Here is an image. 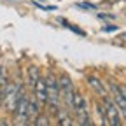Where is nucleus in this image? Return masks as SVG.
<instances>
[{"mask_svg":"<svg viewBox=\"0 0 126 126\" xmlns=\"http://www.w3.org/2000/svg\"><path fill=\"white\" fill-rule=\"evenodd\" d=\"M70 114H75V124H81V126H91V124H94L91 121V116H89L88 102H86V98L82 96L81 93H75L74 94Z\"/></svg>","mask_w":126,"mask_h":126,"instance_id":"1","label":"nucleus"},{"mask_svg":"<svg viewBox=\"0 0 126 126\" xmlns=\"http://www.w3.org/2000/svg\"><path fill=\"white\" fill-rule=\"evenodd\" d=\"M44 79H46V105L49 107V110L54 114L60 109V102H61L60 89H58V79L54 77L53 72H49L47 77H44Z\"/></svg>","mask_w":126,"mask_h":126,"instance_id":"2","label":"nucleus"},{"mask_svg":"<svg viewBox=\"0 0 126 126\" xmlns=\"http://www.w3.org/2000/svg\"><path fill=\"white\" fill-rule=\"evenodd\" d=\"M23 94H25V91H23V86H21L19 81L7 82V86L2 93V103L5 105V109L11 114L14 112V109H16V105H18V102L21 100Z\"/></svg>","mask_w":126,"mask_h":126,"instance_id":"3","label":"nucleus"},{"mask_svg":"<svg viewBox=\"0 0 126 126\" xmlns=\"http://www.w3.org/2000/svg\"><path fill=\"white\" fill-rule=\"evenodd\" d=\"M58 89H60V98H63L67 110L70 112L72 110V102H74V94H75V88H74V82L70 81L68 75H60L58 77Z\"/></svg>","mask_w":126,"mask_h":126,"instance_id":"4","label":"nucleus"},{"mask_svg":"<svg viewBox=\"0 0 126 126\" xmlns=\"http://www.w3.org/2000/svg\"><path fill=\"white\" fill-rule=\"evenodd\" d=\"M103 110H105L107 124H110V126H119L121 124V112H119L117 105L114 103V100L109 98V94L103 96Z\"/></svg>","mask_w":126,"mask_h":126,"instance_id":"5","label":"nucleus"},{"mask_svg":"<svg viewBox=\"0 0 126 126\" xmlns=\"http://www.w3.org/2000/svg\"><path fill=\"white\" fill-rule=\"evenodd\" d=\"M26 105H28V96H26V93L21 96V100L18 102V105H16V109H14V123L16 124H21V126H25V124H30L28 123V117H26Z\"/></svg>","mask_w":126,"mask_h":126,"instance_id":"6","label":"nucleus"},{"mask_svg":"<svg viewBox=\"0 0 126 126\" xmlns=\"http://www.w3.org/2000/svg\"><path fill=\"white\" fill-rule=\"evenodd\" d=\"M109 88H110V93H112V100H114V103L117 105L119 112L126 117V100H124V96H123L121 86L116 84L114 81H109Z\"/></svg>","mask_w":126,"mask_h":126,"instance_id":"7","label":"nucleus"},{"mask_svg":"<svg viewBox=\"0 0 126 126\" xmlns=\"http://www.w3.org/2000/svg\"><path fill=\"white\" fill-rule=\"evenodd\" d=\"M33 98L40 107L46 105V79L44 77H39V81L33 86Z\"/></svg>","mask_w":126,"mask_h":126,"instance_id":"8","label":"nucleus"},{"mask_svg":"<svg viewBox=\"0 0 126 126\" xmlns=\"http://www.w3.org/2000/svg\"><path fill=\"white\" fill-rule=\"evenodd\" d=\"M86 81H88V86H89L94 93H96L100 98H103V96H107V94H109V91H107V89H105V86H103V81H100L98 77L89 75Z\"/></svg>","mask_w":126,"mask_h":126,"instance_id":"9","label":"nucleus"},{"mask_svg":"<svg viewBox=\"0 0 126 126\" xmlns=\"http://www.w3.org/2000/svg\"><path fill=\"white\" fill-rule=\"evenodd\" d=\"M39 109H40V105L35 102V98H33V100H30V98H28V105H26V117H28V123H30V124L33 123V119L40 114V110H39Z\"/></svg>","mask_w":126,"mask_h":126,"instance_id":"10","label":"nucleus"},{"mask_svg":"<svg viewBox=\"0 0 126 126\" xmlns=\"http://www.w3.org/2000/svg\"><path fill=\"white\" fill-rule=\"evenodd\" d=\"M54 114H56L58 124H63V126H72V124H75V121L72 119V116H70V112H68V110H63V109L60 107Z\"/></svg>","mask_w":126,"mask_h":126,"instance_id":"11","label":"nucleus"},{"mask_svg":"<svg viewBox=\"0 0 126 126\" xmlns=\"http://www.w3.org/2000/svg\"><path fill=\"white\" fill-rule=\"evenodd\" d=\"M39 77H40V70H39V67H35V65L28 67V84H30L32 89H33L35 82L39 81Z\"/></svg>","mask_w":126,"mask_h":126,"instance_id":"12","label":"nucleus"},{"mask_svg":"<svg viewBox=\"0 0 126 126\" xmlns=\"http://www.w3.org/2000/svg\"><path fill=\"white\" fill-rule=\"evenodd\" d=\"M32 124H35V126H47V124H49V117L44 116V114H39V116L33 119V123H32Z\"/></svg>","mask_w":126,"mask_h":126,"instance_id":"13","label":"nucleus"},{"mask_svg":"<svg viewBox=\"0 0 126 126\" xmlns=\"http://www.w3.org/2000/svg\"><path fill=\"white\" fill-rule=\"evenodd\" d=\"M96 112H98V116H100V121H102V124H107L105 110H103V107H102V105H96Z\"/></svg>","mask_w":126,"mask_h":126,"instance_id":"14","label":"nucleus"},{"mask_svg":"<svg viewBox=\"0 0 126 126\" xmlns=\"http://www.w3.org/2000/svg\"><path fill=\"white\" fill-rule=\"evenodd\" d=\"M77 7H82V9H96V5H94V4H88V2H84V4H77Z\"/></svg>","mask_w":126,"mask_h":126,"instance_id":"15","label":"nucleus"},{"mask_svg":"<svg viewBox=\"0 0 126 126\" xmlns=\"http://www.w3.org/2000/svg\"><path fill=\"white\" fill-rule=\"evenodd\" d=\"M116 30H117L116 25H110V26H103L102 28V32H116Z\"/></svg>","mask_w":126,"mask_h":126,"instance_id":"16","label":"nucleus"},{"mask_svg":"<svg viewBox=\"0 0 126 126\" xmlns=\"http://www.w3.org/2000/svg\"><path fill=\"white\" fill-rule=\"evenodd\" d=\"M98 18H102V19H114V16H112V14H102V12H100Z\"/></svg>","mask_w":126,"mask_h":126,"instance_id":"17","label":"nucleus"},{"mask_svg":"<svg viewBox=\"0 0 126 126\" xmlns=\"http://www.w3.org/2000/svg\"><path fill=\"white\" fill-rule=\"evenodd\" d=\"M121 91H123V96H124V100H126V86H121Z\"/></svg>","mask_w":126,"mask_h":126,"instance_id":"18","label":"nucleus"},{"mask_svg":"<svg viewBox=\"0 0 126 126\" xmlns=\"http://www.w3.org/2000/svg\"><path fill=\"white\" fill-rule=\"evenodd\" d=\"M105 2H109V4H114V2H117V0H105Z\"/></svg>","mask_w":126,"mask_h":126,"instance_id":"19","label":"nucleus"},{"mask_svg":"<svg viewBox=\"0 0 126 126\" xmlns=\"http://www.w3.org/2000/svg\"><path fill=\"white\" fill-rule=\"evenodd\" d=\"M0 105H2V91H0Z\"/></svg>","mask_w":126,"mask_h":126,"instance_id":"20","label":"nucleus"}]
</instances>
